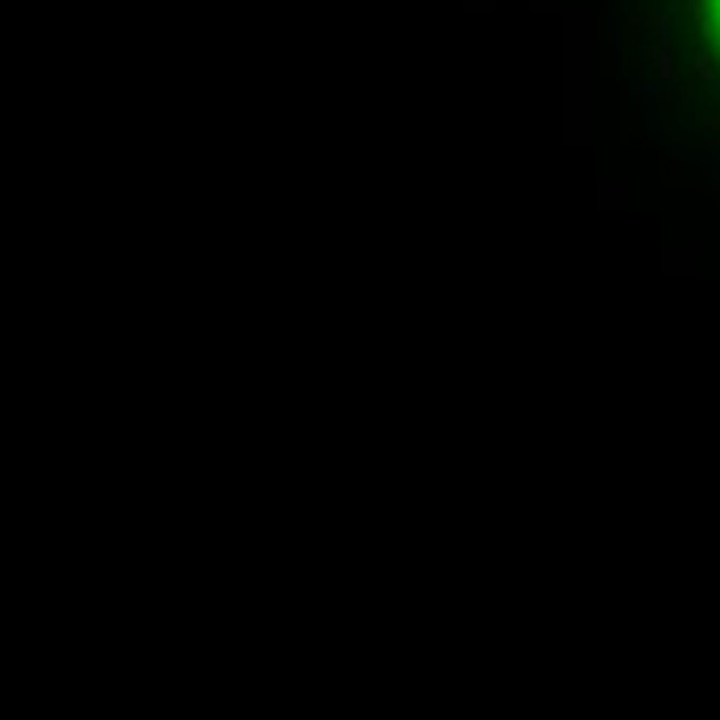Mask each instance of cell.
Instances as JSON below:
<instances>
[{
	"instance_id": "1",
	"label": "cell",
	"mask_w": 720,
	"mask_h": 720,
	"mask_svg": "<svg viewBox=\"0 0 720 720\" xmlns=\"http://www.w3.org/2000/svg\"><path fill=\"white\" fill-rule=\"evenodd\" d=\"M704 25H708V38L720 54V0H704Z\"/></svg>"
}]
</instances>
